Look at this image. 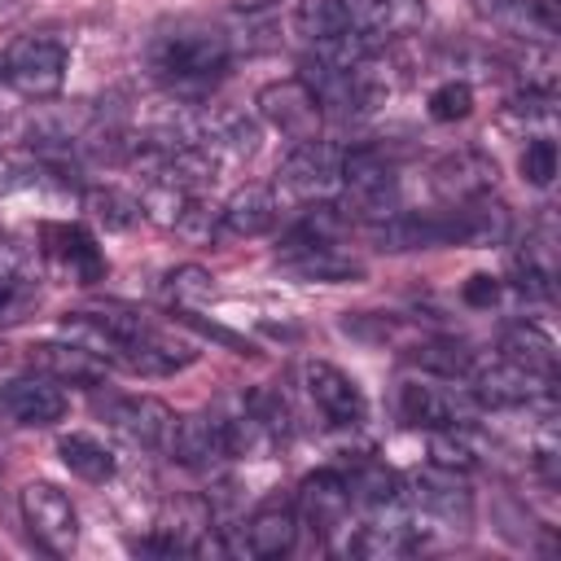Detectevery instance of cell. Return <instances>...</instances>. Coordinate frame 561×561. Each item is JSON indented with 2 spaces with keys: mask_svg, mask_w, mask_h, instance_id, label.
<instances>
[{
  "mask_svg": "<svg viewBox=\"0 0 561 561\" xmlns=\"http://www.w3.org/2000/svg\"><path fill=\"white\" fill-rule=\"evenodd\" d=\"M228 61H232V44H228L224 31H210V26L171 31V35H162L149 48L153 75L167 88H175V92H206V88H215L228 75Z\"/></svg>",
  "mask_w": 561,
  "mask_h": 561,
  "instance_id": "cell-1",
  "label": "cell"
},
{
  "mask_svg": "<svg viewBox=\"0 0 561 561\" xmlns=\"http://www.w3.org/2000/svg\"><path fill=\"white\" fill-rule=\"evenodd\" d=\"M66 70H70V53L53 35H22L0 57L4 83L31 101H53L66 88Z\"/></svg>",
  "mask_w": 561,
  "mask_h": 561,
  "instance_id": "cell-2",
  "label": "cell"
},
{
  "mask_svg": "<svg viewBox=\"0 0 561 561\" xmlns=\"http://www.w3.org/2000/svg\"><path fill=\"white\" fill-rule=\"evenodd\" d=\"M18 504H22V522H26L31 539L48 557H70L75 552V543H79V508H75V500L61 486L26 482Z\"/></svg>",
  "mask_w": 561,
  "mask_h": 561,
  "instance_id": "cell-3",
  "label": "cell"
},
{
  "mask_svg": "<svg viewBox=\"0 0 561 561\" xmlns=\"http://www.w3.org/2000/svg\"><path fill=\"white\" fill-rule=\"evenodd\" d=\"M403 495H408L412 522H430L438 530H469L473 522V495L451 469L434 465V473H412L403 482Z\"/></svg>",
  "mask_w": 561,
  "mask_h": 561,
  "instance_id": "cell-4",
  "label": "cell"
},
{
  "mask_svg": "<svg viewBox=\"0 0 561 561\" xmlns=\"http://www.w3.org/2000/svg\"><path fill=\"white\" fill-rule=\"evenodd\" d=\"M96 416H105L110 430L145 451H167V438L175 430V412L153 394H105L96 399Z\"/></svg>",
  "mask_w": 561,
  "mask_h": 561,
  "instance_id": "cell-5",
  "label": "cell"
},
{
  "mask_svg": "<svg viewBox=\"0 0 561 561\" xmlns=\"http://www.w3.org/2000/svg\"><path fill=\"white\" fill-rule=\"evenodd\" d=\"M259 114L285 136V140H316L320 136V114L324 105L316 101V92L294 75V79H276L267 88H259Z\"/></svg>",
  "mask_w": 561,
  "mask_h": 561,
  "instance_id": "cell-6",
  "label": "cell"
},
{
  "mask_svg": "<svg viewBox=\"0 0 561 561\" xmlns=\"http://www.w3.org/2000/svg\"><path fill=\"white\" fill-rule=\"evenodd\" d=\"M337 184H342V149H333L320 136L316 140H298L280 162V188H289L294 197L324 202Z\"/></svg>",
  "mask_w": 561,
  "mask_h": 561,
  "instance_id": "cell-7",
  "label": "cell"
},
{
  "mask_svg": "<svg viewBox=\"0 0 561 561\" xmlns=\"http://www.w3.org/2000/svg\"><path fill=\"white\" fill-rule=\"evenodd\" d=\"M469 394L478 408H530L548 394V377H535L526 373L522 364H508V359H495V364H478L469 377Z\"/></svg>",
  "mask_w": 561,
  "mask_h": 561,
  "instance_id": "cell-8",
  "label": "cell"
},
{
  "mask_svg": "<svg viewBox=\"0 0 561 561\" xmlns=\"http://www.w3.org/2000/svg\"><path fill=\"white\" fill-rule=\"evenodd\" d=\"M302 381H307V399L316 403V412H320L329 425H364L368 399H364V390L355 386L351 373H342V368L329 364V359H311V364L302 368Z\"/></svg>",
  "mask_w": 561,
  "mask_h": 561,
  "instance_id": "cell-9",
  "label": "cell"
},
{
  "mask_svg": "<svg viewBox=\"0 0 561 561\" xmlns=\"http://www.w3.org/2000/svg\"><path fill=\"white\" fill-rule=\"evenodd\" d=\"M66 394H61V381L44 377V373H31V377H13L0 386V416L9 425H26V430H44V425H57L66 416Z\"/></svg>",
  "mask_w": 561,
  "mask_h": 561,
  "instance_id": "cell-10",
  "label": "cell"
},
{
  "mask_svg": "<svg viewBox=\"0 0 561 561\" xmlns=\"http://www.w3.org/2000/svg\"><path fill=\"white\" fill-rule=\"evenodd\" d=\"M399 412L408 425L416 430H443V425H469L478 403L473 394L465 390H451V386H430V381H403L399 390Z\"/></svg>",
  "mask_w": 561,
  "mask_h": 561,
  "instance_id": "cell-11",
  "label": "cell"
},
{
  "mask_svg": "<svg viewBox=\"0 0 561 561\" xmlns=\"http://www.w3.org/2000/svg\"><path fill=\"white\" fill-rule=\"evenodd\" d=\"M430 184L443 206H460V202H473L495 188V162L482 149H451L434 162Z\"/></svg>",
  "mask_w": 561,
  "mask_h": 561,
  "instance_id": "cell-12",
  "label": "cell"
},
{
  "mask_svg": "<svg viewBox=\"0 0 561 561\" xmlns=\"http://www.w3.org/2000/svg\"><path fill=\"white\" fill-rule=\"evenodd\" d=\"M280 219V202H276V188L267 184H241L215 215V237L219 241H250V237H263L272 232Z\"/></svg>",
  "mask_w": 561,
  "mask_h": 561,
  "instance_id": "cell-13",
  "label": "cell"
},
{
  "mask_svg": "<svg viewBox=\"0 0 561 561\" xmlns=\"http://www.w3.org/2000/svg\"><path fill=\"white\" fill-rule=\"evenodd\" d=\"M351 504H355L351 500V482L337 469H316L298 486V513L307 517V526L316 535H337L346 526V517H351Z\"/></svg>",
  "mask_w": 561,
  "mask_h": 561,
  "instance_id": "cell-14",
  "label": "cell"
},
{
  "mask_svg": "<svg viewBox=\"0 0 561 561\" xmlns=\"http://www.w3.org/2000/svg\"><path fill=\"white\" fill-rule=\"evenodd\" d=\"M167 451H171V460H180L184 469H197V473H206V469H215L219 460H228L215 412L175 416V430H171V438H167Z\"/></svg>",
  "mask_w": 561,
  "mask_h": 561,
  "instance_id": "cell-15",
  "label": "cell"
},
{
  "mask_svg": "<svg viewBox=\"0 0 561 561\" xmlns=\"http://www.w3.org/2000/svg\"><path fill=\"white\" fill-rule=\"evenodd\" d=\"M451 215V245H504L508 232H513V215L504 202H495L491 193L473 197V202H460V206H447Z\"/></svg>",
  "mask_w": 561,
  "mask_h": 561,
  "instance_id": "cell-16",
  "label": "cell"
},
{
  "mask_svg": "<svg viewBox=\"0 0 561 561\" xmlns=\"http://www.w3.org/2000/svg\"><path fill=\"white\" fill-rule=\"evenodd\" d=\"M26 359H31L35 373H44L61 386H96V381H105V368H110L105 359H96L92 351L66 342V337L61 342H35L26 351Z\"/></svg>",
  "mask_w": 561,
  "mask_h": 561,
  "instance_id": "cell-17",
  "label": "cell"
},
{
  "mask_svg": "<svg viewBox=\"0 0 561 561\" xmlns=\"http://www.w3.org/2000/svg\"><path fill=\"white\" fill-rule=\"evenodd\" d=\"M298 539V508L289 500H267L241 526V548L250 557H285Z\"/></svg>",
  "mask_w": 561,
  "mask_h": 561,
  "instance_id": "cell-18",
  "label": "cell"
},
{
  "mask_svg": "<svg viewBox=\"0 0 561 561\" xmlns=\"http://www.w3.org/2000/svg\"><path fill=\"white\" fill-rule=\"evenodd\" d=\"M44 241H48V259H53L61 272H70L75 285H96V280L105 276V259H101L96 241H92L83 228H75V224H53V228H44Z\"/></svg>",
  "mask_w": 561,
  "mask_h": 561,
  "instance_id": "cell-19",
  "label": "cell"
},
{
  "mask_svg": "<svg viewBox=\"0 0 561 561\" xmlns=\"http://www.w3.org/2000/svg\"><path fill=\"white\" fill-rule=\"evenodd\" d=\"M478 13L495 31L513 35V39H526V44H548L552 31H557L548 0H478Z\"/></svg>",
  "mask_w": 561,
  "mask_h": 561,
  "instance_id": "cell-20",
  "label": "cell"
},
{
  "mask_svg": "<svg viewBox=\"0 0 561 561\" xmlns=\"http://www.w3.org/2000/svg\"><path fill=\"white\" fill-rule=\"evenodd\" d=\"M280 263L302 276V280H320V285H355L364 280V263L351 259L346 250H337V241H320V245H302V250H285Z\"/></svg>",
  "mask_w": 561,
  "mask_h": 561,
  "instance_id": "cell-21",
  "label": "cell"
},
{
  "mask_svg": "<svg viewBox=\"0 0 561 561\" xmlns=\"http://www.w3.org/2000/svg\"><path fill=\"white\" fill-rule=\"evenodd\" d=\"M500 359L522 364L526 373L552 381V373H557V342H552V333L539 329L535 320H513V324H504V333H500Z\"/></svg>",
  "mask_w": 561,
  "mask_h": 561,
  "instance_id": "cell-22",
  "label": "cell"
},
{
  "mask_svg": "<svg viewBox=\"0 0 561 561\" xmlns=\"http://www.w3.org/2000/svg\"><path fill=\"white\" fill-rule=\"evenodd\" d=\"M355 26L381 48L390 39L416 35L425 26V0H368V9L355 18Z\"/></svg>",
  "mask_w": 561,
  "mask_h": 561,
  "instance_id": "cell-23",
  "label": "cell"
},
{
  "mask_svg": "<svg viewBox=\"0 0 561 561\" xmlns=\"http://www.w3.org/2000/svg\"><path fill=\"white\" fill-rule=\"evenodd\" d=\"M408 359L421 368V373H434L443 381H465L473 368H478V355L465 337H451V333H434V337H421Z\"/></svg>",
  "mask_w": 561,
  "mask_h": 561,
  "instance_id": "cell-24",
  "label": "cell"
},
{
  "mask_svg": "<svg viewBox=\"0 0 561 561\" xmlns=\"http://www.w3.org/2000/svg\"><path fill=\"white\" fill-rule=\"evenodd\" d=\"M57 456H61V465H66L75 478H83V482H110V478L118 473L114 451H110L101 438H92V434H61V438H57Z\"/></svg>",
  "mask_w": 561,
  "mask_h": 561,
  "instance_id": "cell-25",
  "label": "cell"
},
{
  "mask_svg": "<svg viewBox=\"0 0 561 561\" xmlns=\"http://www.w3.org/2000/svg\"><path fill=\"white\" fill-rule=\"evenodd\" d=\"M83 210L96 224H105L110 232H127V228H136L145 219L140 197L127 193V188H118V184H92V188H83Z\"/></svg>",
  "mask_w": 561,
  "mask_h": 561,
  "instance_id": "cell-26",
  "label": "cell"
},
{
  "mask_svg": "<svg viewBox=\"0 0 561 561\" xmlns=\"http://www.w3.org/2000/svg\"><path fill=\"white\" fill-rule=\"evenodd\" d=\"M346 26H355V13L346 0H298V9H294V31L307 44H324V39L342 35Z\"/></svg>",
  "mask_w": 561,
  "mask_h": 561,
  "instance_id": "cell-27",
  "label": "cell"
},
{
  "mask_svg": "<svg viewBox=\"0 0 561 561\" xmlns=\"http://www.w3.org/2000/svg\"><path fill=\"white\" fill-rule=\"evenodd\" d=\"M430 460L438 469H451V473H469L482 465V447L478 438L469 434V425H443V430H430Z\"/></svg>",
  "mask_w": 561,
  "mask_h": 561,
  "instance_id": "cell-28",
  "label": "cell"
},
{
  "mask_svg": "<svg viewBox=\"0 0 561 561\" xmlns=\"http://www.w3.org/2000/svg\"><path fill=\"white\" fill-rule=\"evenodd\" d=\"M210 289H215V276H210L206 267H197V263L171 267V272L162 276V294H167L175 307H193V302L210 298Z\"/></svg>",
  "mask_w": 561,
  "mask_h": 561,
  "instance_id": "cell-29",
  "label": "cell"
},
{
  "mask_svg": "<svg viewBox=\"0 0 561 561\" xmlns=\"http://www.w3.org/2000/svg\"><path fill=\"white\" fill-rule=\"evenodd\" d=\"M473 114V88L465 79H447L430 92V118L434 123H460Z\"/></svg>",
  "mask_w": 561,
  "mask_h": 561,
  "instance_id": "cell-30",
  "label": "cell"
},
{
  "mask_svg": "<svg viewBox=\"0 0 561 561\" xmlns=\"http://www.w3.org/2000/svg\"><path fill=\"white\" fill-rule=\"evenodd\" d=\"M557 175V145L548 136H530L522 149V180L535 188H548Z\"/></svg>",
  "mask_w": 561,
  "mask_h": 561,
  "instance_id": "cell-31",
  "label": "cell"
},
{
  "mask_svg": "<svg viewBox=\"0 0 561 561\" xmlns=\"http://www.w3.org/2000/svg\"><path fill=\"white\" fill-rule=\"evenodd\" d=\"M35 267V245L18 232H0V280H26Z\"/></svg>",
  "mask_w": 561,
  "mask_h": 561,
  "instance_id": "cell-32",
  "label": "cell"
},
{
  "mask_svg": "<svg viewBox=\"0 0 561 561\" xmlns=\"http://www.w3.org/2000/svg\"><path fill=\"white\" fill-rule=\"evenodd\" d=\"M500 294H504V285H500L495 276H486V272H473V276L465 280V289H460V298H465L469 307H495Z\"/></svg>",
  "mask_w": 561,
  "mask_h": 561,
  "instance_id": "cell-33",
  "label": "cell"
},
{
  "mask_svg": "<svg viewBox=\"0 0 561 561\" xmlns=\"http://www.w3.org/2000/svg\"><path fill=\"white\" fill-rule=\"evenodd\" d=\"M26 302H31V285L26 280H0V324L22 320Z\"/></svg>",
  "mask_w": 561,
  "mask_h": 561,
  "instance_id": "cell-34",
  "label": "cell"
},
{
  "mask_svg": "<svg viewBox=\"0 0 561 561\" xmlns=\"http://www.w3.org/2000/svg\"><path fill=\"white\" fill-rule=\"evenodd\" d=\"M184 324H193V329H202L206 337H215V342H224V346H228V351H237V355H250V351H254V346H250L245 337H237V333H228V329H219V324H206V320H197V316H193L188 307H184Z\"/></svg>",
  "mask_w": 561,
  "mask_h": 561,
  "instance_id": "cell-35",
  "label": "cell"
},
{
  "mask_svg": "<svg viewBox=\"0 0 561 561\" xmlns=\"http://www.w3.org/2000/svg\"><path fill=\"white\" fill-rule=\"evenodd\" d=\"M272 4H280V0H237L241 13H259V9H272Z\"/></svg>",
  "mask_w": 561,
  "mask_h": 561,
  "instance_id": "cell-36",
  "label": "cell"
},
{
  "mask_svg": "<svg viewBox=\"0 0 561 561\" xmlns=\"http://www.w3.org/2000/svg\"><path fill=\"white\" fill-rule=\"evenodd\" d=\"M13 131H18V123H13V118H9V114H4V110H0V140H9V136H13Z\"/></svg>",
  "mask_w": 561,
  "mask_h": 561,
  "instance_id": "cell-37",
  "label": "cell"
},
{
  "mask_svg": "<svg viewBox=\"0 0 561 561\" xmlns=\"http://www.w3.org/2000/svg\"><path fill=\"white\" fill-rule=\"evenodd\" d=\"M0 79H4V75H0Z\"/></svg>",
  "mask_w": 561,
  "mask_h": 561,
  "instance_id": "cell-38",
  "label": "cell"
}]
</instances>
